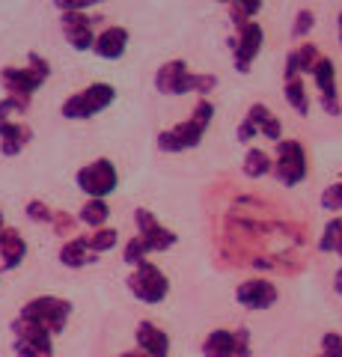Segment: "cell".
<instances>
[{
  "instance_id": "obj_1",
  "label": "cell",
  "mask_w": 342,
  "mask_h": 357,
  "mask_svg": "<svg viewBox=\"0 0 342 357\" xmlns=\"http://www.w3.org/2000/svg\"><path fill=\"white\" fill-rule=\"evenodd\" d=\"M217 75L212 72H200V75H191L187 72V63L185 60H167L155 72V89L161 96H187V93H196L200 98H205L208 93L217 89Z\"/></svg>"
},
{
  "instance_id": "obj_2",
  "label": "cell",
  "mask_w": 342,
  "mask_h": 357,
  "mask_svg": "<svg viewBox=\"0 0 342 357\" xmlns=\"http://www.w3.org/2000/svg\"><path fill=\"white\" fill-rule=\"evenodd\" d=\"M114 102H116V86L107 81H93L90 86H84L81 93L65 98L60 105V114H63V119H93Z\"/></svg>"
},
{
  "instance_id": "obj_3",
  "label": "cell",
  "mask_w": 342,
  "mask_h": 357,
  "mask_svg": "<svg viewBox=\"0 0 342 357\" xmlns=\"http://www.w3.org/2000/svg\"><path fill=\"white\" fill-rule=\"evenodd\" d=\"M72 301H65V298H57V295H36V298H30L24 307L18 310V316L21 319H27V321H36V325H42L48 333H63L65 331V321H69L72 316Z\"/></svg>"
},
{
  "instance_id": "obj_4",
  "label": "cell",
  "mask_w": 342,
  "mask_h": 357,
  "mask_svg": "<svg viewBox=\"0 0 342 357\" xmlns=\"http://www.w3.org/2000/svg\"><path fill=\"white\" fill-rule=\"evenodd\" d=\"M274 178L283 188L301 185L306 173H310V158H306V146L301 140H280L277 143V158H274Z\"/></svg>"
},
{
  "instance_id": "obj_5",
  "label": "cell",
  "mask_w": 342,
  "mask_h": 357,
  "mask_svg": "<svg viewBox=\"0 0 342 357\" xmlns=\"http://www.w3.org/2000/svg\"><path fill=\"white\" fill-rule=\"evenodd\" d=\"M125 286L140 304H161V301L170 295L167 274H164L158 265H152L149 259L137 268H131V274L125 277Z\"/></svg>"
},
{
  "instance_id": "obj_6",
  "label": "cell",
  "mask_w": 342,
  "mask_h": 357,
  "mask_svg": "<svg viewBox=\"0 0 342 357\" xmlns=\"http://www.w3.org/2000/svg\"><path fill=\"white\" fill-rule=\"evenodd\" d=\"M75 182H78V188L86 194V199H107L116 191L119 173H116V167L110 158H95L93 164L81 167L78 176H75Z\"/></svg>"
},
{
  "instance_id": "obj_7",
  "label": "cell",
  "mask_w": 342,
  "mask_h": 357,
  "mask_svg": "<svg viewBox=\"0 0 342 357\" xmlns=\"http://www.w3.org/2000/svg\"><path fill=\"white\" fill-rule=\"evenodd\" d=\"M226 42L235 54V72L247 75L253 69V60L259 57V51L265 45V30H262V24H256V21H250V24L235 30V36H229Z\"/></svg>"
},
{
  "instance_id": "obj_8",
  "label": "cell",
  "mask_w": 342,
  "mask_h": 357,
  "mask_svg": "<svg viewBox=\"0 0 342 357\" xmlns=\"http://www.w3.org/2000/svg\"><path fill=\"white\" fill-rule=\"evenodd\" d=\"M205 131H208V128H203L200 122H194L191 116H187L185 122H176V126L158 131V140H155V143H158L161 152L176 155V152H185V149H196V146L203 143Z\"/></svg>"
},
{
  "instance_id": "obj_9",
  "label": "cell",
  "mask_w": 342,
  "mask_h": 357,
  "mask_svg": "<svg viewBox=\"0 0 342 357\" xmlns=\"http://www.w3.org/2000/svg\"><path fill=\"white\" fill-rule=\"evenodd\" d=\"M95 24H104V15H86V13H75V15H60V27L63 36L69 42V48L75 51H93L95 36L98 33L93 30Z\"/></svg>"
},
{
  "instance_id": "obj_10",
  "label": "cell",
  "mask_w": 342,
  "mask_h": 357,
  "mask_svg": "<svg viewBox=\"0 0 342 357\" xmlns=\"http://www.w3.org/2000/svg\"><path fill=\"white\" fill-rule=\"evenodd\" d=\"M134 227H137V236L146 241L149 253H167L176 241H179V236H176L173 229H167L164 223L152 215L149 208H137L134 211Z\"/></svg>"
},
{
  "instance_id": "obj_11",
  "label": "cell",
  "mask_w": 342,
  "mask_h": 357,
  "mask_svg": "<svg viewBox=\"0 0 342 357\" xmlns=\"http://www.w3.org/2000/svg\"><path fill=\"white\" fill-rule=\"evenodd\" d=\"M313 84L318 93V107H322L327 116H339L342 105H339V89H336V66L330 57L318 60V66L313 69Z\"/></svg>"
},
{
  "instance_id": "obj_12",
  "label": "cell",
  "mask_w": 342,
  "mask_h": 357,
  "mask_svg": "<svg viewBox=\"0 0 342 357\" xmlns=\"http://www.w3.org/2000/svg\"><path fill=\"white\" fill-rule=\"evenodd\" d=\"M277 286L268 277H247L235 286V301L244 310H268L277 304Z\"/></svg>"
},
{
  "instance_id": "obj_13",
  "label": "cell",
  "mask_w": 342,
  "mask_h": 357,
  "mask_svg": "<svg viewBox=\"0 0 342 357\" xmlns=\"http://www.w3.org/2000/svg\"><path fill=\"white\" fill-rule=\"evenodd\" d=\"M0 86L6 89V96L30 102V96L42 89V81L27 69V66L24 69H21V66H3V69H0Z\"/></svg>"
},
{
  "instance_id": "obj_14",
  "label": "cell",
  "mask_w": 342,
  "mask_h": 357,
  "mask_svg": "<svg viewBox=\"0 0 342 357\" xmlns=\"http://www.w3.org/2000/svg\"><path fill=\"white\" fill-rule=\"evenodd\" d=\"M134 342H137V349L146 357H170V337H167V331H161L155 321H149V319L137 321Z\"/></svg>"
},
{
  "instance_id": "obj_15",
  "label": "cell",
  "mask_w": 342,
  "mask_h": 357,
  "mask_svg": "<svg viewBox=\"0 0 342 357\" xmlns=\"http://www.w3.org/2000/svg\"><path fill=\"white\" fill-rule=\"evenodd\" d=\"M322 60V54L313 42H301L297 48H292L286 54V66H283V77L286 81H297L301 75H313V69Z\"/></svg>"
},
{
  "instance_id": "obj_16",
  "label": "cell",
  "mask_w": 342,
  "mask_h": 357,
  "mask_svg": "<svg viewBox=\"0 0 342 357\" xmlns=\"http://www.w3.org/2000/svg\"><path fill=\"white\" fill-rule=\"evenodd\" d=\"M27 256V241L15 227H3L0 229V265L3 271H15Z\"/></svg>"
},
{
  "instance_id": "obj_17",
  "label": "cell",
  "mask_w": 342,
  "mask_h": 357,
  "mask_svg": "<svg viewBox=\"0 0 342 357\" xmlns=\"http://www.w3.org/2000/svg\"><path fill=\"white\" fill-rule=\"evenodd\" d=\"M128 51V30L125 27H104L95 36L93 54L102 60H119Z\"/></svg>"
},
{
  "instance_id": "obj_18",
  "label": "cell",
  "mask_w": 342,
  "mask_h": 357,
  "mask_svg": "<svg viewBox=\"0 0 342 357\" xmlns=\"http://www.w3.org/2000/svg\"><path fill=\"white\" fill-rule=\"evenodd\" d=\"M60 262L65 265V268H86V265H93L98 256L90 250V238L86 236H75V238H69L60 248Z\"/></svg>"
},
{
  "instance_id": "obj_19",
  "label": "cell",
  "mask_w": 342,
  "mask_h": 357,
  "mask_svg": "<svg viewBox=\"0 0 342 357\" xmlns=\"http://www.w3.org/2000/svg\"><path fill=\"white\" fill-rule=\"evenodd\" d=\"M247 119L259 128L262 137H268L271 143H280V140H283V122H280V116L271 114L268 105H262V102L250 105V107H247Z\"/></svg>"
},
{
  "instance_id": "obj_20",
  "label": "cell",
  "mask_w": 342,
  "mask_h": 357,
  "mask_svg": "<svg viewBox=\"0 0 342 357\" xmlns=\"http://www.w3.org/2000/svg\"><path fill=\"white\" fill-rule=\"evenodd\" d=\"M200 349L203 357H235V331H212Z\"/></svg>"
},
{
  "instance_id": "obj_21",
  "label": "cell",
  "mask_w": 342,
  "mask_h": 357,
  "mask_svg": "<svg viewBox=\"0 0 342 357\" xmlns=\"http://www.w3.org/2000/svg\"><path fill=\"white\" fill-rule=\"evenodd\" d=\"M30 140H33V128L24 126V122H13V126L3 131V137H0V152H3L6 158H15Z\"/></svg>"
},
{
  "instance_id": "obj_22",
  "label": "cell",
  "mask_w": 342,
  "mask_h": 357,
  "mask_svg": "<svg viewBox=\"0 0 342 357\" xmlns=\"http://www.w3.org/2000/svg\"><path fill=\"white\" fill-rule=\"evenodd\" d=\"M262 6H265L262 0H233V3H226V15H229V21H233V27L241 30L259 15Z\"/></svg>"
},
{
  "instance_id": "obj_23",
  "label": "cell",
  "mask_w": 342,
  "mask_h": 357,
  "mask_svg": "<svg viewBox=\"0 0 342 357\" xmlns=\"http://www.w3.org/2000/svg\"><path fill=\"white\" fill-rule=\"evenodd\" d=\"M78 220L84 223V227L102 229L110 220V206L104 203V199H86V203L81 206V211H78Z\"/></svg>"
},
{
  "instance_id": "obj_24",
  "label": "cell",
  "mask_w": 342,
  "mask_h": 357,
  "mask_svg": "<svg viewBox=\"0 0 342 357\" xmlns=\"http://www.w3.org/2000/svg\"><path fill=\"white\" fill-rule=\"evenodd\" d=\"M283 96H286V102H289V107L297 116H310V96H306V84L301 81V77H297V81H286Z\"/></svg>"
},
{
  "instance_id": "obj_25",
  "label": "cell",
  "mask_w": 342,
  "mask_h": 357,
  "mask_svg": "<svg viewBox=\"0 0 342 357\" xmlns=\"http://www.w3.org/2000/svg\"><path fill=\"white\" fill-rule=\"evenodd\" d=\"M241 170H244L247 178H262V176H268L274 170V161L265 149H247L244 161H241Z\"/></svg>"
},
{
  "instance_id": "obj_26",
  "label": "cell",
  "mask_w": 342,
  "mask_h": 357,
  "mask_svg": "<svg viewBox=\"0 0 342 357\" xmlns=\"http://www.w3.org/2000/svg\"><path fill=\"white\" fill-rule=\"evenodd\" d=\"M86 238H90V250L95 256H102L119 244V232L114 227H102V229H93V236H86Z\"/></svg>"
},
{
  "instance_id": "obj_27",
  "label": "cell",
  "mask_w": 342,
  "mask_h": 357,
  "mask_svg": "<svg viewBox=\"0 0 342 357\" xmlns=\"http://www.w3.org/2000/svg\"><path fill=\"white\" fill-rule=\"evenodd\" d=\"M15 357H54V342H30V340H13Z\"/></svg>"
},
{
  "instance_id": "obj_28",
  "label": "cell",
  "mask_w": 342,
  "mask_h": 357,
  "mask_svg": "<svg viewBox=\"0 0 342 357\" xmlns=\"http://www.w3.org/2000/svg\"><path fill=\"white\" fill-rule=\"evenodd\" d=\"M146 256H149V248H146V241H143L140 236H134V238L125 241V248H123V262H125L128 268L143 265V262H146Z\"/></svg>"
},
{
  "instance_id": "obj_29",
  "label": "cell",
  "mask_w": 342,
  "mask_h": 357,
  "mask_svg": "<svg viewBox=\"0 0 342 357\" xmlns=\"http://www.w3.org/2000/svg\"><path fill=\"white\" fill-rule=\"evenodd\" d=\"M316 27V13L310 6H301L295 13V21H292V39H304L310 36V30Z\"/></svg>"
},
{
  "instance_id": "obj_30",
  "label": "cell",
  "mask_w": 342,
  "mask_h": 357,
  "mask_svg": "<svg viewBox=\"0 0 342 357\" xmlns=\"http://www.w3.org/2000/svg\"><path fill=\"white\" fill-rule=\"evenodd\" d=\"M24 215H27L33 223H51V220H54V208L45 203V199H27Z\"/></svg>"
},
{
  "instance_id": "obj_31",
  "label": "cell",
  "mask_w": 342,
  "mask_h": 357,
  "mask_svg": "<svg viewBox=\"0 0 342 357\" xmlns=\"http://www.w3.org/2000/svg\"><path fill=\"white\" fill-rule=\"evenodd\" d=\"M336 238H339V218L325 223V232L318 236V253H334L336 250Z\"/></svg>"
},
{
  "instance_id": "obj_32",
  "label": "cell",
  "mask_w": 342,
  "mask_h": 357,
  "mask_svg": "<svg viewBox=\"0 0 342 357\" xmlns=\"http://www.w3.org/2000/svg\"><path fill=\"white\" fill-rule=\"evenodd\" d=\"M318 206L325 211H342V182H334L327 185L322 191V199H318Z\"/></svg>"
},
{
  "instance_id": "obj_33",
  "label": "cell",
  "mask_w": 342,
  "mask_h": 357,
  "mask_svg": "<svg viewBox=\"0 0 342 357\" xmlns=\"http://www.w3.org/2000/svg\"><path fill=\"white\" fill-rule=\"evenodd\" d=\"M191 119L200 122L203 128H208V126H212V119H215V105L208 102V98H196V105L191 110Z\"/></svg>"
},
{
  "instance_id": "obj_34",
  "label": "cell",
  "mask_w": 342,
  "mask_h": 357,
  "mask_svg": "<svg viewBox=\"0 0 342 357\" xmlns=\"http://www.w3.org/2000/svg\"><path fill=\"white\" fill-rule=\"evenodd\" d=\"M98 6L95 0H54V9L60 15H75V13H86V9Z\"/></svg>"
},
{
  "instance_id": "obj_35",
  "label": "cell",
  "mask_w": 342,
  "mask_h": 357,
  "mask_svg": "<svg viewBox=\"0 0 342 357\" xmlns=\"http://www.w3.org/2000/svg\"><path fill=\"white\" fill-rule=\"evenodd\" d=\"M27 69H30L33 75H36L42 84H45L48 77H51V63H48L45 57H42V54H36V51H30V54H27Z\"/></svg>"
},
{
  "instance_id": "obj_36",
  "label": "cell",
  "mask_w": 342,
  "mask_h": 357,
  "mask_svg": "<svg viewBox=\"0 0 342 357\" xmlns=\"http://www.w3.org/2000/svg\"><path fill=\"white\" fill-rule=\"evenodd\" d=\"M78 218L69 215V211H54V220H51V227L57 236H69V232H75V227H78Z\"/></svg>"
},
{
  "instance_id": "obj_37",
  "label": "cell",
  "mask_w": 342,
  "mask_h": 357,
  "mask_svg": "<svg viewBox=\"0 0 342 357\" xmlns=\"http://www.w3.org/2000/svg\"><path fill=\"white\" fill-rule=\"evenodd\" d=\"M322 354L325 357H342V333L327 331L322 337Z\"/></svg>"
},
{
  "instance_id": "obj_38",
  "label": "cell",
  "mask_w": 342,
  "mask_h": 357,
  "mask_svg": "<svg viewBox=\"0 0 342 357\" xmlns=\"http://www.w3.org/2000/svg\"><path fill=\"white\" fill-rule=\"evenodd\" d=\"M235 357H253L250 331H247V328H235Z\"/></svg>"
},
{
  "instance_id": "obj_39",
  "label": "cell",
  "mask_w": 342,
  "mask_h": 357,
  "mask_svg": "<svg viewBox=\"0 0 342 357\" xmlns=\"http://www.w3.org/2000/svg\"><path fill=\"white\" fill-rule=\"evenodd\" d=\"M256 134H259V128H256V126H253V122H250V119L244 116V119H241V122H238L235 140H238V143H250L253 137H256Z\"/></svg>"
},
{
  "instance_id": "obj_40",
  "label": "cell",
  "mask_w": 342,
  "mask_h": 357,
  "mask_svg": "<svg viewBox=\"0 0 342 357\" xmlns=\"http://www.w3.org/2000/svg\"><path fill=\"white\" fill-rule=\"evenodd\" d=\"M334 292L342 298V268H339V271L334 274Z\"/></svg>"
},
{
  "instance_id": "obj_41",
  "label": "cell",
  "mask_w": 342,
  "mask_h": 357,
  "mask_svg": "<svg viewBox=\"0 0 342 357\" xmlns=\"http://www.w3.org/2000/svg\"><path fill=\"white\" fill-rule=\"evenodd\" d=\"M339 259H342V218H339V238H336V250H334Z\"/></svg>"
},
{
  "instance_id": "obj_42",
  "label": "cell",
  "mask_w": 342,
  "mask_h": 357,
  "mask_svg": "<svg viewBox=\"0 0 342 357\" xmlns=\"http://www.w3.org/2000/svg\"><path fill=\"white\" fill-rule=\"evenodd\" d=\"M119 357H146V354H143L140 349H134V351H125V354H119Z\"/></svg>"
},
{
  "instance_id": "obj_43",
  "label": "cell",
  "mask_w": 342,
  "mask_h": 357,
  "mask_svg": "<svg viewBox=\"0 0 342 357\" xmlns=\"http://www.w3.org/2000/svg\"><path fill=\"white\" fill-rule=\"evenodd\" d=\"M336 27H339V45H342V9H339V18H336Z\"/></svg>"
},
{
  "instance_id": "obj_44",
  "label": "cell",
  "mask_w": 342,
  "mask_h": 357,
  "mask_svg": "<svg viewBox=\"0 0 342 357\" xmlns=\"http://www.w3.org/2000/svg\"><path fill=\"white\" fill-rule=\"evenodd\" d=\"M6 227V220H3V211H0V229H3Z\"/></svg>"
},
{
  "instance_id": "obj_45",
  "label": "cell",
  "mask_w": 342,
  "mask_h": 357,
  "mask_svg": "<svg viewBox=\"0 0 342 357\" xmlns=\"http://www.w3.org/2000/svg\"><path fill=\"white\" fill-rule=\"evenodd\" d=\"M316 357H325V354H316Z\"/></svg>"
}]
</instances>
